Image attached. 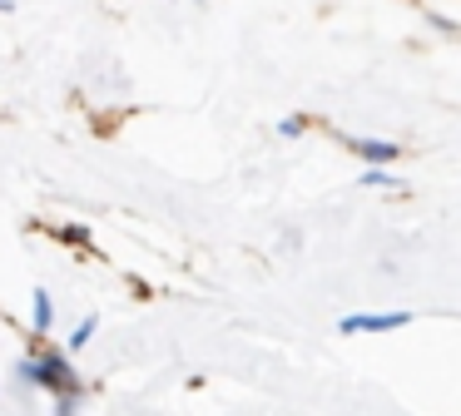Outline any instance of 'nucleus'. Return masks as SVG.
Listing matches in <instances>:
<instances>
[{
  "label": "nucleus",
  "instance_id": "nucleus-1",
  "mask_svg": "<svg viewBox=\"0 0 461 416\" xmlns=\"http://www.w3.org/2000/svg\"><path fill=\"white\" fill-rule=\"evenodd\" d=\"M15 376L21 382H35L45 386V392H55V416H75L80 411V376H75V366L65 362V352H50V357H25L21 366H15Z\"/></svg>",
  "mask_w": 461,
  "mask_h": 416
},
{
  "label": "nucleus",
  "instance_id": "nucleus-2",
  "mask_svg": "<svg viewBox=\"0 0 461 416\" xmlns=\"http://www.w3.org/2000/svg\"><path fill=\"white\" fill-rule=\"evenodd\" d=\"M411 312H348L338 317V332L342 337H357V332H397V327H407Z\"/></svg>",
  "mask_w": 461,
  "mask_h": 416
},
{
  "label": "nucleus",
  "instance_id": "nucleus-3",
  "mask_svg": "<svg viewBox=\"0 0 461 416\" xmlns=\"http://www.w3.org/2000/svg\"><path fill=\"white\" fill-rule=\"evenodd\" d=\"M338 144L352 149L362 164H397L402 158V144H392V139H362V134H342L338 129Z\"/></svg>",
  "mask_w": 461,
  "mask_h": 416
},
{
  "label": "nucleus",
  "instance_id": "nucleus-4",
  "mask_svg": "<svg viewBox=\"0 0 461 416\" xmlns=\"http://www.w3.org/2000/svg\"><path fill=\"white\" fill-rule=\"evenodd\" d=\"M31 327H35V332H50V327H55V297H50V287H35V293H31Z\"/></svg>",
  "mask_w": 461,
  "mask_h": 416
},
{
  "label": "nucleus",
  "instance_id": "nucleus-5",
  "mask_svg": "<svg viewBox=\"0 0 461 416\" xmlns=\"http://www.w3.org/2000/svg\"><path fill=\"white\" fill-rule=\"evenodd\" d=\"M95 332H100V317H95V312H90V317H80V322H75V327H70V337H65V347H70V352H80V347H85V342H90V337H95Z\"/></svg>",
  "mask_w": 461,
  "mask_h": 416
},
{
  "label": "nucleus",
  "instance_id": "nucleus-6",
  "mask_svg": "<svg viewBox=\"0 0 461 416\" xmlns=\"http://www.w3.org/2000/svg\"><path fill=\"white\" fill-rule=\"evenodd\" d=\"M357 184H362V188H397L402 178H397V174H387V168H362Z\"/></svg>",
  "mask_w": 461,
  "mask_h": 416
},
{
  "label": "nucleus",
  "instance_id": "nucleus-7",
  "mask_svg": "<svg viewBox=\"0 0 461 416\" xmlns=\"http://www.w3.org/2000/svg\"><path fill=\"white\" fill-rule=\"evenodd\" d=\"M60 238H65V243H75V248H90V228H85V223L60 228Z\"/></svg>",
  "mask_w": 461,
  "mask_h": 416
},
{
  "label": "nucleus",
  "instance_id": "nucleus-8",
  "mask_svg": "<svg viewBox=\"0 0 461 416\" xmlns=\"http://www.w3.org/2000/svg\"><path fill=\"white\" fill-rule=\"evenodd\" d=\"M303 129H308V119H303V114H288V119L278 124V134H283V139H298Z\"/></svg>",
  "mask_w": 461,
  "mask_h": 416
},
{
  "label": "nucleus",
  "instance_id": "nucleus-9",
  "mask_svg": "<svg viewBox=\"0 0 461 416\" xmlns=\"http://www.w3.org/2000/svg\"><path fill=\"white\" fill-rule=\"evenodd\" d=\"M11 10H15V0H0V15H11Z\"/></svg>",
  "mask_w": 461,
  "mask_h": 416
}]
</instances>
